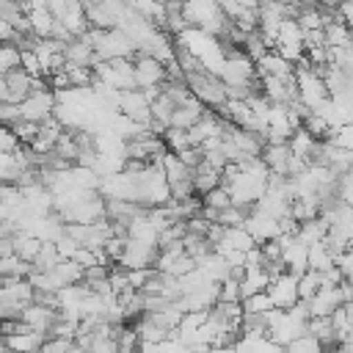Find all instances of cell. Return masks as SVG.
<instances>
[{
  "label": "cell",
  "instance_id": "1",
  "mask_svg": "<svg viewBox=\"0 0 353 353\" xmlns=\"http://www.w3.org/2000/svg\"><path fill=\"white\" fill-rule=\"evenodd\" d=\"M94 52H97V61H116V58H135L138 55V47L135 41L127 36V30L121 28H91L85 36H83Z\"/></svg>",
  "mask_w": 353,
  "mask_h": 353
},
{
  "label": "cell",
  "instance_id": "2",
  "mask_svg": "<svg viewBox=\"0 0 353 353\" xmlns=\"http://www.w3.org/2000/svg\"><path fill=\"white\" fill-rule=\"evenodd\" d=\"M295 88H298V99L306 108H312V110H317L331 97L328 94V85H325V77L306 58L295 63Z\"/></svg>",
  "mask_w": 353,
  "mask_h": 353
},
{
  "label": "cell",
  "instance_id": "3",
  "mask_svg": "<svg viewBox=\"0 0 353 353\" xmlns=\"http://www.w3.org/2000/svg\"><path fill=\"white\" fill-rule=\"evenodd\" d=\"M273 50H276L279 55H284L287 61H292V63H298V61H303V58H306V39H303V28L298 25V19H295V17L284 19V25H281V30H279V36H276V41H273Z\"/></svg>",
  "mask_w": 353,
  "mask_h": 353
},
{
  "label": "cell",
  "instance_id": "4",
  "mask_svg": "<svg viewBox=\"0 0 353 353\" xmlns=\"http://www.w3.org/2000/svg\"><path fill=\"white\" fill-rule=\"evenodd\" d=\"M19 108H22V121H36V124H41V121H47L50 116H55L58 94H55L50 85H44V88L33 91Z\"/></svg>",
  "mask_w": 353,
  "mask_h": 353
},
{
  "label": "cell",
  "instance_id": "5",
  "mask_svg": "<svg viewBox=\"0 0 353 353\" xmlns=\"http://www.w3.org/2000/svg\"><path fill=\"white\" fill-rule=\"evenodd\" d=\"M168 80V66L154 55H135V83L138 88H163Z\"/></svg>",
  "mask_w": 353,
  "mask_h": 353
},
{
  "label": "cell",
  "instance_id": "6",
  "mask_svg": "<svg viewBox=\"0 0 353 353\" xmlns=\"http://www.w3.org/2000/svg\"><path fill=\"white\" fill-rule=\"evenodd\" d=\"M119 113L141 121V124H152V99L143 88H130L119 94Z\"/></svg>",
  "mask_w": 353,
  "mask_h": 353
},
{
  "label": "cell",
  "instance_id": "7",
  "mask_svg": "<svg viewBox=\"0 0 353 353\" xmlns=\"http://www.w3.org/2000/svg\"><path fill=\"white\" fill-rule=\"evenodd\" d=\"M157 254H160V245H149V243H141V240H132V237H130L116 265H121V268H127V270L154 268Z\"/></svg>",
  "mask_w": 353,
  "mask_h": 353
},
{
  "label": "cell",
  "instance_id": "8",
  "mask_svg": "<svg viewBox=\"0 0 353 353\" xmlns=\"http://www.w3.org/2000/svg\"><path fill=\"white\" fill-rule=\"evenodd\" d=\"M276 309H292L295 303H301V292H298V273L284 270L281 276H276L268 287Z\"/></svg>",
  "mask_w": 353,
  "mask_h": 353
},
{
  "label": "cell",
  "instance_id": "9",
  "mask_svg": "<svg viewBox=\"0 0 353 353\" xmlns=\"http://www.w3.org/2000/svg\"><path fill=\"white\" fill-rule=\"evenodd\" d=\"M245 229L251 232V237H254L259 245L268 243V240L281 237V223H279V218H273V215H268V212H262V210H256V207L248 212Z\"/></svg>",
  "mask_w": 353,
  "mask_h": 353
},
{
  "label": "cell",
  "instance_id": "10",
  "mask_svg": "<svg viewBox=\"0 0 353 353\" xmlns=\"http://www.w3.org/2000/svg\"><path fill=\"white\" fill-rule=\"evenodd\" d=\"M58 320H61V309L47 306V303H39V301H33V303L22 312V323L30 325L33 331H41V334H50Z\"/></svg>",
  "mask_w": 353,
  "mask_h": 353
},
{
  "label": "cell",
  "instance_id": "11",
  "mask_svg": "<svg viewBox=\"0 0 353 353\" xmlns=\"http://www.w3.org/2000/svg\"><path fill=\"white\" fill-rule=\"evenodd\" d=\"M207 110H210V108H207L196 94H190V97H185L182 102H176V110H174V116H171V127L190 130Z\"/></svg>",
  "mask_w": 353,
  "mask_h": 353
},
{
  "label": "cell",
  "instance_id": "12",
  "mask_svg": "<svg viewBox=\"0 0 353 353\" xmlns=\"http://www.w3.org/2000/svg\"><path fill=\"white\" fill-rule=\"evenodd\" d=\"M345 303V295H342V287H320L317 295L306 303L312 317H331L339 306Z\"/></svg>",
  "mask_w": 353,
  "mask_h": 353
},
{
  "label": "cell",
  "instance_id": "13",
  "mask_svg": "<svg viewBox=\"0 0 353 353\" xmlns=\"http://www.w3.org/2000/svg\"><path fill=\"white\" fill-rule=\"evenodd\" d=\"M256 72H259V77L270 74V77H281V80H295V63L287 61L284 55H279L276 50H268L256 61Z\"/></svg>",
  "mask_w": 353,
  "mask_h": 353
},
{
  "label": "cell",
  "instance_id": "14",
  "mask_svg": "<svg viewBox=\"0 0 353 353\" xmlns=\"http://www.w3.org/2000/svg\"><path fill=\"white\" fill-rule=\"evenodd\" d=\"M3 342H6L8 347H14L17 353H36V350H41V345L47 342V334L33 331L30 325H25V323H22V331L3 336Z\"/></svg>",
  "mask_w": 353,
  "mask_h": 353
},
{
  "label": "cell",
  "instance_id": "15",
  "mask_svg": "<svg viewBox=\"0 0 353 353\" xmlns=\"http://www.w3.org/2000/svg\"><path fill=\"white\" fill-rule=\"evenodd\" d=\"M262 160L268 163L270 174H281V176H287V171H290V160H292V149H290V143H268L265 152H262Z\"/></svg>",
  "mask_w": 353,
  "mask_h": 353
},
{
  "label": "cell",
  "instance_id": "16",
  "mask_svg": "<svg viewBox=\"0 0 353 353\" xmlns=\"http://www.w3.org/2000/svg\"><path fill=\"white\" fill-rule=\"evenodd\" d=\"M254 245H259V243L251 237V232H248L245 226H226L221 243L215 245V251H226V248H234V251H251Z\"/></svg>",
  "mask_w": 353,
  "mask_h": 353
},
{
  "label": "cell",
  "instance_id": "17",
  "mask_svg": "<svg viewBox=\"0 0 353 353\" xmlns=\"http://www.w3.org/2000/svg\"><path fill=\"white\" fill-rule=\"evenodd\" d=\"M28 22H30L33 36H39V39H52V33L58 28V19H55V14L50 8H30L28 11Z\"/></svg>",
  "mask_w": 353,
  "mask_h": 353
},
{
  "label": "cell",
  "instance_id": "18",
  "mask_svg": "<svg viewBox=\"0 0 353 353\" xmlns=\"http://www.w3.org/2000/svg\"><path fill=\"white\" fill-rule=\"evenodd\" d=\"M193 185H196V193H199V196H204L207 190H212V188L223 185V171H221V168H215V165H210V163L204 160L201 165H196V168H193Z\"/></svg>",
  "mask_w": 353,
  "mask_h": 353
},
{
  "label": "cell",
  "instance_id": "19",
  "mask_svg": "<svg viewBox=\"0 0 353 353\" xmlns=\"http://www.w3.org/2000/svg\"><path fill=\"white\" fill-rule=\"evenodd\" d=\"M66 63H74V66H94V63H97V52H94V47H91L83 36H77V39H72V41L66 44Z\"/></svg>",
  "mask_w": 353,
  "mask_h": 353
},
{
  "label": "cell",
  "instance_id": "20",
  "mask_svg": "<svg viewBox=\"0 0 353 353\" xmlns=\"http://www.w3.org/2000/svg\"><path fill=\"white\" fill-rule=\"evenodd\" d=\"M270 273L265 268H248L245 276L240 279V295L248 298V295H256V292H265L270 287Z\"/></svg>",
  "mask_w": 353,
  "mask_h": 353
},
{
  "label": "cell",
  "instance_id": "21",
  "mask_svg": "<svg viewBox=\"0 0 353 353\" xmlns=\"http://www.w3.org/2000/svg\"><path fill=\"white\" fill-rule=\"evenodd\" d=\"M234 350L237 353H284V345H279L268 334H262V336H240Z\"/></svg>",
  "mask_w": 353,
  "mask_h": 353
},
{
  "label": "cell",
  "instance_id": "22",
  "mask_svg": "<svg viewBox=\"0 0 353 353\" xmlns=\"http://www.w3.org/2000/svg\"><path fill=\"white\" fill-rule=\"evenodd\" d=\"M325 44L328 47H353V28L347 22H342L339 17H334L325 25Z\"/></svg>",
  "mask_w": 353,
  "mask_h": 353
},
{
  "label": "cell",
  "instance_id": "23",
  "mask_svg": "<svg viewBox=\"0 0 353 353\" xmlns=\"http://www.w3.org/2000/svg\"><path fill=\"white\" fill-rule=\"evenodd\" d=\"M290 149H292V154L295 157H303V160H309L312 163V154H314V146H317V138L306 130V127H298L292 135H290Z\"/></svg>",
  "mask_w": 353,
  "mask_h": 353
},
{
  "label": "cell",
  "instance_id": "24",
  "mask_svg": "<svg viewBox=\"0 0 353 353\" xmlns=\"http://www.w3.org/2000/svg\"><path fill=\"white\" fill-rule=\"evenodd\" d=\"M334 265H336V254H334V248L325 240L309 245V268L312 270H328Z\"/></svg>",
  "mask_w": 353,
  "mask_h": 353
},
{
  "label": "cell",
  "instance_id": "25",
  "mask_svg": "<svg viewBox=\"0 0 353 353\" xmlns=\"http://www.w3.org/2000/svg\"><path fill=\"white\" fill-rule=\"evenodd\" d=\"M41 245H44V240H39V237L30 234V232H17V234H14V251H17L25 262H30V265H33V259L39 256Z\"/></svg>",
  "mask_w": 353,
  "mask_h": 353
},
{
  "label": "cell",
  "instance_id": "26",
  "mask_svg": "<svg viewBox=\"0 0 353 353\" xmlns=\"http://www.w3.org/2000/svg\"><path fill=\"white\" fill-rule=\"evenodd\" d=\"M298 237L303 240V243H320V240H325L328 237V221L320 215V218H312V221H303L301 226H298Z\"/></svg>",
  "mask_w": 353,
  "mask_h": 353
},
{
  "label": "cell",
  "instance_id": "27",
  "mask_svg": "<svg viewBox=\"0 0 353 353\" xmlns=\"http://www.w3.org/2000/svg\"><path fill=\"white\" fill-rule=\"evenodd\" d=\"M323 287V270H306V273H301L298 276V292H301V301L303 303H309L314 295H317V290Z\"/></svg>",
  "mask_w": 353,
  "mask_h": 353
},
{
  "label": "cell",
  "instance_id": "28",
  "mask_svg": "<svg viewBox=\"0 0 353 353\" xmlns=\"http://www.w3.org/2000/svg\"><path fill=\"white\" fill-rule=\"evenodd\" d=\"M284 353H325V345L314 336V334H301V336H295L287 347H284Z\"/></svg>",
  "mask_w": 353,
  "mask_h": 353
},
{
  "label": "cell",
  "instance_id": "29",
  "mask_svg": "<svg viewBox=\"0 0 353 353\" xmlns=\"http://www.w3.org/2000/svg\"><path fill=\"white\" fill-rule=\"evenodd\" d=\"M270 309H276V303H273V298H270L268 290L243 298V312H245V314H268Z\"/></svg>",
  "mask_w": 353,
  "mask_h": 353
},
{
  "label": "cell",
  "instance_id": "30",
  "mask_svg": "<svg viewBox=\"0 0 353 353\" xmlns=\"http://www.w3.org/2000/svg\"><path fill=\"white\" fill-rule=\"evenodd\" d=\"M19 66H22V47L3 41V47H0V74L14 72V69H19Z\"/></svg>",
  "mask_w": 353,
  "mask_h": 353
},
{
  "label": "cell",
  "instance_id": "31",
  "mask_svg": "<svg viewBox=\"0 0 353 353\" xmlns=\"http://www.w3.org/2000/svg\"><path fill=\"white\" fill-rule=\"evenodd\" d=\"M201 201H204V207L226 210V207H232V193H229V188H226V185H218V188L207 190V193L201 196Z\"/></svg>",
  "mask_w": 353,
  "mask_h": 353
},
{
  "label": "cell",
  "instance_id": "32",
  "mask_svg": "<svg viewBox=\"0 0 353 353\" xmlns=\"http://www.w3.org/2000/svg\"><path fill=\"white\" fill-rule=\"evenodd\" d=\"M61 259H63V256H61L58 245H55V243H44L41 251H39V256L33 259V268H36V270H50V268H55Z\"/></svg>",
  "mask_w": 353,
  "mask_h": 353
},
{
  "label": "cell",
  "instance_id": "33",
  "mask_svg": "<svg viewBox=\"0 0 353 353\" xmlns=\"http://www.w3.org/2000/svg\"><path fill=\"white\" fill-rule=\"evenodd\" d=\"M163 141H165L168 152H182V149L193 146V143H190V135H188V130H182V127H168V130L163 132Z\"/></svg>",
  "mask_w": 353,
  "mask_h": 353
},
{
  "label": "cell",
  "instance_id": "34",
  "mask_svg": "<svg viewBox=\"0 0 353 353\" xmlns=\"http://www.w3.org/2000/svg\"><path fill=\"white\" fill-rule=\"evenodd\" d=\"M328 141H331L334 146H339V149L353 152V124H342V127H336L334 135H331Z\"/></svg>",
  "mask_w": 353,
  "mask_h": 353
},
{
  "label": "cell",
  "instance_id": "35",
  "mask_svg": "<svg viewBox=\"0 0 353 353\" xmlns=\"http://www.w3.org/2000/svg\"><path fill=\"white\" fill-rule=\"evenodd\" d=\"M336 199L342 204H350L353 207V171H347V174L339 176V182H336Z\"/></svg>",
  "mask_w": 353,
  "mask_h": 353
},
{
  "label": "cell",
  "instance_id": "36",
  "mask_svg": "<svg viewBox=\"0 0 353 353\" xmlns=\"http://www.w3.org/2000/svg\"><path fill=\"white\" fill-rule=\"evenodd\" d=\"M39 130H41V124H36V121H19V124H14V132L19 135V141H22L25 146H30V143L36 141Z\"/></svg>",
  "mask_w": 353,
  "mask_h": 353
},
{
  "label": "cell",
  "instance_id": "37",
  "mask_svg": "<svg viewBox=\"0 0 353 353\" xmlns=\"http://www.w3.org/2000/svg\"><path fill=\"white\" fill-rule=\"evenodd\" d=\"M221 301H243V295H240V279L229 276V279L221 281Z\"/></svg>",
  "mask_w": 353,
  "mask_h": 353
},
{
  "label": "cell",
  "instance_id": "38",
  "mask_svg": "<svg viewBox=\"0 0 353 353\" xmlns=\"http://www.w3.org/2000/svg\"><path fill=\"white\" fill-rule=\"evenodd\" d=\"M22 146V141H19V135L14 132V127H3V132H0V152H17Z\"/></svg>",
  "mask_w": 353,
  "mask_h": 353
},
{
  "label": "cell",
  "instance_id": "39",
  "mask_svg": "<svg viewBox=\"0 0 353 353\" xmlns=\"http://www.w3.org/2000/svg\"><path fill=\"white\" fill-rule=\"evenodd\" d=\"M0 116H3V121H6L8 127H14V124L22 121V108H19V105H11V102H3V105H0Z\"/></svg>",
  "mask_w": 353,
  "mask_h": 353
},
{
  "label": "cell",
  "instance_id": "40",
  "mask_svg": "<svg viewBox=\"0 0 353 353\" xmlns=\"http://www.w3.org/2000/svg\"><path fill=\"white\" fill-rule=\"evenodd\" d=\"M336 268L342 270L345 281H353V248H347V251H342L336 256Z\"/></svg>",
  "mask_w": 353,
  "mask_h": 353
},
{
  "label": "cell",
  "instance_id": "41",
  "mask_svg": "<svg viewBox=\"0 0 353 353\" xmlns=\"http://www.w3.org/2000/svg\"><path fill=\"white\" fill-rule=\"evenodd\" d=\"M336 17L350 25V22H353V0H342V3L336 6Z\"/></svg>",
  "mask_w": 353,
  "mask_h": 353
},
{
  "label": "cell",
  "instance_id": "42",
  "mask_svg": "<svg viewBox=\"0 0 353 353\" xmlns=\"http://www.w3.org/2000/svg\"><path fill=\"white\" fill-rule=\"evenodd\" d=\"M287 3L295 6L298 11H301V8H309V6H320V0H287Z\"/></svg>",
  "mask_w": 353,
  "mask_h": 353
},
{
  "label": "cell",
  "instance_id": "43",
  "mask_svg": "<svg viewBox=\"0 0 353 353\" xmlns=\"http://www.w3.org/2000/svg\"><path fill=\"white\" fill-rule=\"evenodd\" d=\"M339 3H342V0H320V6H323V8H331V11H336Z\"/></svg>",
  "mask_w": 353,
  "mask_h": 353
},
{
  "label": "cell",
  "instance_id": "44",
  "mask_svg": "<svg viewBox=\"0 0 353 353\" xmlns=\"http://www.w3.org/2000/svg\"><path fill=\"white\" fill-rule=\"evenodd\" d=\"M207 353H237L234 347H210Z\"/></svg>",
  "mask_w": 353,
  "mask_h": 353
},
{
  "label": "cell",
  "instance_id": "45",
  "mask_svg": "<svg viewBox=\"0 0 353 353\" xmlns=\"http://www.w3.org/2000/svg\"><path fill=\"white\" fill-rule=\"evenodd\" d=\"M0 353H17V350H14V347H8V345L3 342V347H0Z\"/></svg>",
  "mask_w": 353,
  "mask_h": 353
},
{
  "label": "cell",
  "instance_id": "46",
  "mask_svg": "<svg viewBox=\"0 0 353 353\" xmlns=\"http://www.w3.org/2000/svg\"><path fill=\"white\" fill-rule=\"evenodd\" d=\"M350 28H353V22H350Z\"/></svg>",
  "mask_w": 353,
  "mask_h": 353
},
{
  "label": "cell",
  "instance_id": "47",
  "mask_svg": "<svg viewBox=\"0 0 353 353\" xmlns=\"http://www.w3.org/2000/svg\"><path fill=\"white\" fill-rule=\"evenodd\" d=\"M350 353H353V350H350Z\"/></svg>",
  "mask_w": 353,
  "mask_h": 353
}]
</instances>
